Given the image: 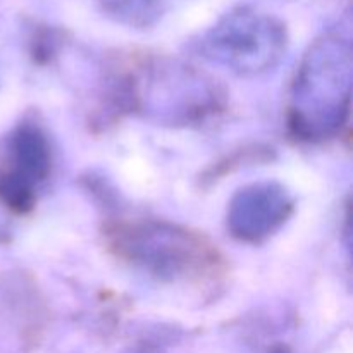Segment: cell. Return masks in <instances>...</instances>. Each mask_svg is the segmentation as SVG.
<instances>
[{
  "instance_id": "obj_4",
  "label": "cell",
  "mask_w": 353,
  "mask_h": 353,
  "mask_svg": "<svg viewBox=\"0 0 353 353\" xmlns=\"http://www.w3.org/2000/svg\"><path fill=\"white\" fill-rule=\"evenodd\" d=\"M288 33L281 19L241 7L221 17L199 41L200 55L240 76L271 71L285 57Z\"/></svg>"
},
{
  "instance_id": "obj_2",
  "label": "cell",
  "mask_w": 353,
  "mask_h": 353,
  "mask_svg": "<svg viewBox=\"0 0 353 353\" xmlns=\"http://www.w3.org/2000/svg\"><path fill=\"white\" fill-rule=\"evenodd\" d=\"M126 107L172 126L202 123L224 105L221 86L203 72L178 62L154 61L128 74L121 88Z\"/></svg>"
},
{
  "instance_id": "obj_6",
  "label": "cell",
  "mask_w": 353,
  "mask_h": 353,
  "mask_svg": "<svg viewBox=\"0 0 353 353\" xmlns=\"http://www.w3.org/2000/svg\"><path fill=\"white\" fill-rule=\"evenodd\" d=\"M7 154L10 168L3 174L19 179L31 188L43 181L50 172V143L37 124H19L7 141Z\"/></svg>"
},
{
  "instance_id": "obj_8",
  "label": "cell",
  "mask_w": 353,
  "mask_h": 353,
  "mask_svg": "<svg viewBox=\"0 0 353 353\" xmlns=\"http://www.w3.org/2000/svg\"><path fill=\"white\" fill-rule=\"evenodd\" d=\"M269 353H292V352L288 350V347H283V345H278V347L271 348V350H269Z\"/></svg>"
},
{
  "instance_id": "obj_7",
  "label": "cell",
  "mask_w": 353,
  "mask_h": 353,
  "mask_svg": "<svg viewBox=\"0 0 353 353\" xmlns=\"http://www.w3.org/2000/svg\"><path fill=\"white\" fill-rule=\"evenodd\" d=\"M147 2H148V0H114L110 6H112L114 9L128 10L131 6H133V3H134V6H141V3H145V6H147Z\"/></svg>"
},
{
  "instance_id": "obj_5",
  "label": "cell",
  "mask_w": 353,
  "mask_h": 353,
  "mask_svg": "<svg viewBox=\"0 0 353 353\" xmlns=\"http://www.w3.org/2000/svg\"><path fill=\"white\" fill-rule=\"evenodd\" d=\"M293 209L295 200L281 183H252L230 200L228 231L240 241L261 243L285 226Z\"/></svg>"
},
{
  "instance_id": "obj_3",
  "label": "cell",
  "mask_w": 353,
  "mask_h": 353,
  "mask_svg": "<svg viewBox=\"0 0 353 353\" xmlns=\"http://www.w3.org/2000/svg\"><path fill=\"white\" fill-rule=\"evenodd\" d=\"M121 259L161 281H181L209 271L217 262L212 245L196 233L164 221H133L110 231Z\"/></svg>"
},
{
  "instance_id": "obj_1",
  "label": "cell",
  "mask_w": 353,
  "mask_h": 353,
  "mask_svg": "<svg viewBox=\"0 0 353 353\" xmlns=\"http://www.w3.org/2000/svg\"><path fill=\"white\" fill-rule=\"evenodd\" d=\"M353 52L348 38L327 33L314 41L299 65L290 93V130L305 141H323L348 119Z\"/></svg>"
}]
</instances>
